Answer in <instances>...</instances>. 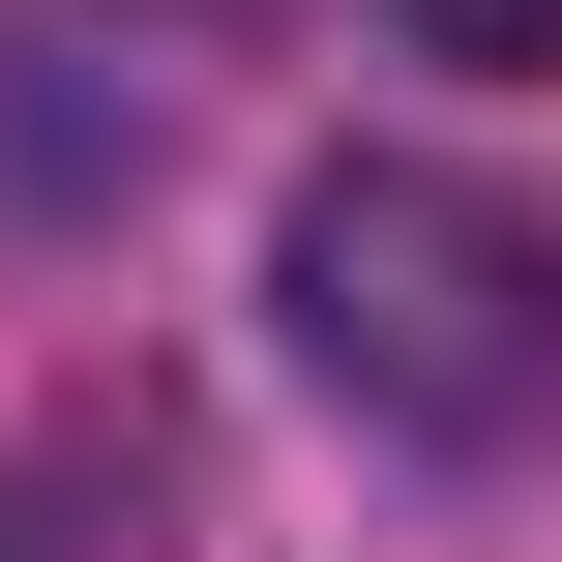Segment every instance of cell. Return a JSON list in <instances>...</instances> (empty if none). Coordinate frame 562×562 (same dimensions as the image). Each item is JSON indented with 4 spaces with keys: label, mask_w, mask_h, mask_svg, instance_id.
I'll return each mask as SVG.
<instances>
[{
    "label": "cell",
    "mask_w": 562,
    "mask_h": 562,
    "mask_svg": "<svg viewBox=\"0 0 562 562\" xmlns=\"http://www.w3.org/2000/svg\"><path fill=\"white\" fill-rule=\"evenodd\" d=\"M0 562H178V474L59 415V445H0Z\"/></svg>",
    "instance_id": "7a4b0ae2"
},
{
    "label": "cell",
    "mask_w": 562,
    "mask_h": 562,
    "mask_svg": "<svg viewBox=\"0 0 562 562\" xmlns=\"http://www.w3.org/2000/svg\"><path fill=\"white\" fill-rule=\"evenodd\" d=\"M296 356L385 415V445H562V207L474 148H326L296 178Z\"/></svg>",
    "instance_id": "6da1fadb"
}]
</instances>
